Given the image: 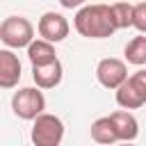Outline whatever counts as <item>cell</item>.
<instances>
[{"label": "cell", "instance_id": "cell-4", "mask_svg": "<svg viewBox=\"0 0 146 146\" xmlns=\"http://www.w3.org/2000/svg\"><path fill=\"white\" fill-rule=\"evenodd\" d=\"M11 110L18 119L34 121L43 110H46V98L41 87H23L14 94L11 98Z\"/></svg>", "mask_w": 146, "mask_h": 146}, {"label": "cell", "instance_id": "cell-2", "mask_svg": "<svg viewBox=\"0 0 146 146\" xmlns=\"http://www.w3.org/2000/svg\"><path fill=\"white\" fill-rule=\"evenodd\" d=\"M0 39L7 48H27L34 41V27L25 16H7L0 25Z\"/></svg>", "mask_w": 146, "mask_h": 146}, {"label": "cell", "instance_id": "cell-5", "mask_svg": "<svg viewBox=\"0 0 146 146\" xmlns=\"http://www.w3.org/2000/svg\"><path fill=\"white\" fill-rule=\"evenodd\" d=\"M116 103L123 110H137L146 105V68L128 75V80L116 89Z\"/></svg>", "mask_w": 146, "mask_h": 146}, {"label": "cell", "instance_id": "cell-8", "mask_svg": "<svg viewBox=\"0 0 146 146\" xmlns=\"http://www.w3.org/2000/svg\"><path fill=\"white\" fill-rule=\"evenodd\" d=\"M21 80V59L9 50H0V87L2 89H11L16 87Z\"/></svg>", "mask_w": 146, "mask_h": 146}, {"label": "cell", "instance_id": "cell-6", "mask_svg": "<svg viewBox=\"0 0 146 146\" xmlns=\"http://www.w3.org/2000/svg\"><path fill=\"white\" fill-rule=\"evenodd\" d=\"M96 78L105 89H119L128 80V66L116 57H105L96 66Z\"/></svg>", "mask_w": 146, "mask_h": 146}, {"label": "cell", "instance_id": "cell-7", "mask_svg": "<svg viewBox=\"0 0 146 146\" xmlns=\"http://www.w3.org/2000/svg\"><path fill=\"white\" fill-rule=\"evenodd\" d=\"M36 30H39L41 39H48V41H52V43H59V41H64V39L68 36L71 25H68V21H66L62 14H57V11H46V14L39 18Z\"/></svg>", "mask_w": 146, "mask_h": 146}, {"label": "cell", "instance_id": "cell-1", "mask_svg": "<svg viewBox=\"0 0 146 146\" xmlns=\"http://www.w3.org/2000/svg\"><path fill=\"white\" fill-rule=\"evenodd\" d=\"M73 25L87 39H107L119 30L112 5H84L78 9Z\"/></svg>", "mask_w": 146, "mask_h": 146}, {"label": "cell", "instance_id": "cell-15", "mask_svg": "<svg viewBox=\"0 0 146 146\" xmlns=\"http://www.w3.org/2000/svg\"><path fill=\"white\" fill-rule=\"evenodd\" d=\"M132 27H137L139 32L146 34V2L135 5V18H132Z\"/></svg>", "mask_w": 146, "mask_h": 146}, {"label": "cell", "instance_id": "cell-14", "mask_svg": "<svg viewBox=\"0 0 146 146\" xmlns=\"http://www.w3.org/2000/svg\"><path fill=\"white\" fill-rule=\"evenodd\" d=\"M112 9H114L116 23H119V30L132 27V18H135V5H130V2H114V5H112Z\"/></svg>", "mask_w": 146, "mask_h": 146}, {"label": "cell", "instance_id": "cell-11", "mask_svg": "<svg viewBox=\"0 0 146 146\" xmlns=\"http://www.w3.org/2000/svg\"><path fill=\"white\" fill-rule=\"evenodd\" d=\"M27 59L32 62V66H41V64H48V62H55L57 59V52L52 48V41L48 39H36L27 46Z\"/></svg>", "mask_w": 146, "mask_h": 146}, {"label": "cell", "instance_id": "cell-13", "mask_svg": "<svg viewBox=\"0 0 146 146\" xmlns=\"http://www.w3.org/2000/svg\"><path fill=\"white\" fill-rule=\"evenodd\" d=\"M125 62L135 64V66L146 64V36H144V32L128 41V46H125Z\"/></svg>", "mask_w": 146, "mask_h": 146}, {"label": "cell", "instance_id": "cell-12", "mask_svg": "<svg viewBox=\"0 0 146 146\" xmlns=\"http://www.w3.org/2000/svg\"><path fill=\"white\" fill-rule=\"evenodd\" d=\"M91 139L98 141V144H114V141H121L119 139V132H116V125L112 121V114L110 116H100L91 123Z\"/></svg>", "mask_w": 146, "mask_h": 146}, {"label": "cell", "instance_id": "cell-9", "mask_svg": "<svg viewBox=\"0 0 146 146\" xmlns=\"http://www.w3.org/2000/svg\"><path fill=\"white\" fill-rule=\"evenodd\" d=\"M62 75H64V68H62L59 59L41 64V66H32V80L41 89H55L62 82Z\"/></svg>", "mask_w": 146, "mask_h": 146}, {"label": "cell", "instance_id": "cell-3", "mask_svg": "<svg viewBox=\"0 0 146 146\" xmlns=\"http://www.w3.org/2000/svg\"><path fill=\"white\" fill-rule=\"evenodd\" d=\"M32 144L34 146H59L64 139V123L55 114L41 112L32 123Z\"/></svg>", "mask_w": 146, "mask_h": 146}, {"label": "cell", "instance_id": "cell-16", "mask_svg": "<svg viewBox=\"0 0 146 146\" xmlns=\"http://www.w3.org/2000/svg\"><path fill=\"white\" fill-rule=\"evenodd\" d=\"M87 0H59V5L64 9H75V7H84Z\"/></svg>", "mask_w": 146, "mask_h": 146}, {"label": "cell", "instance_id": "cell-10", "mask_svg": "<svg viewBox=\"0 0 146 146\" xmlns=\"http://www.w3.org/2000/svg\"><path fill=\"white\" fill-rule=\"evenodd\" d=\"M112 121H114V125H116V132H119V139H121V141H132V139H137V135H139V123H137V119H135L130 112L119 110V112L112 114Z\"/></svg>", "mask_w": 146, "mask_h": 146}]
</instances>
